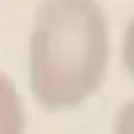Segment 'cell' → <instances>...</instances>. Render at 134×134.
<instances>
[{
	"mask_svg": "<svg viewBox=\"0 0 134 134\" xmlns=\"http://www.w3.org/2000/svg\"><path fill=\"white\" fill-rule=\"evenodd\" d=\"M121 62H124V69H128V75L134 79V16L128 20L124 36H121Z\"/></svg>",
	"mask_w": 134,
	"mask_h": 134,
	"instance_id": "obj_3",
	"label": "cell"
},
{
	"mask_svg": "<svg viewBox=\"0 0 134 134\" xmlns=\"http://www.w3.org/2000/svg\"><path fill=\"white\" fill-rule=\"evenodd\" d=\"M0 134H26V105L3 72H0Z\"/></svg>",
	"mask_w": 134,
	"mask_h": 134,
	"instance_id": "obj_2",
	"label": "cell"
},
{
	"mask_svg": "<svg viewBox=\"0 0 134 134\" xmlns=\"http://www.w3.org/2000/svg\"><path fill=\"white\" fill-rule=\"evenodd\" d=\"M111 65V30L98 0H43L26 52L30 92L46 111H75L98 95Z\"/></svg>",
	"mask_w": 134,
	"mask_h": 134,
	"instance_id": "obj_1",
	"label": "cell"
},
{
	"mask_svg": "<svg viewBox=\"0 0 134 134\" xmlns=\"http://www.w3.org/2000/svg\"><path fill=\"white\" fill-rule=\"evenodd\" d=\"M111 134H134V98H131V102H124L121 108H118Z\"/></svg>",
	"mask_w": 134,
	"mask_h": 134,
	"instance_id": "obj_4",
	"label": "cell"
}]
</instances>
